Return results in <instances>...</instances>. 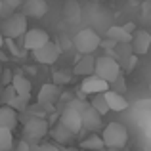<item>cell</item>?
<instances>
[{"label":"cell","mask_w":151,"mask_h":151,"mask_svg":"<svg viewBox=\"0 0 151 151\" xmlns=\"http://www.w3.org/2000/svg\"><path fill=\"white\" fill-rule=\"evenodd\" d=\"M101 140L105 144V147L109 149L124 147L126 142H128V130L122 122H109L101 132Z\"/></svg>","instance_id":"obj_1"},{"label":"cell","mask_w":151,"mask_h":151,"mask_svg":"<svg viewBox=\"0 0 151 151\" xmlns=\"http://www.w3.org/2000/svg\"><path fill=\"white\" fill-rule=\"evenodd\" d=\"M101 46V38L94 29H82L73 37V48L82 55L94 54Z\"/></svg>","instance_id":"obj_2"},{"label":"cell","mask_w":151,"mask_h":151,"mask_svg":"<svg viewBox=\"0 0 151 151\" xmlns=\"http://www.w3.org/2000/svg\"><path fill=\"white\" fill-rule=\"evenodd\" d=\"M29 31V27H27V15L23 14H12L10 17L4 19L2 23V31L0 33L4 35V38H10V40H15V38H21L25 37V33Z\"/></svg>","instance_id":"obj_3"},{"label":"cell","mask_w":151,"mask_h":151,"mask_svg":"<svg viewBox=\"0 0 151 151\" xmlns=\"http://www.w3.org/2000/svg\"><path fill=\"white\" fill-rule=\"evenodd\" d=\"M121 73H122L121 63H119L115 58H111V55H101V58L96 59V71H94V75H98L100 78L107 81L109 84H111V82H113Z\"/></svg>","instance_id":"obj_4"},{"label":"cell","mask_w":151,"mask_h":151,"mask_svg":"<svg viewBox=\"0 0 151 151\" xmlns=\"http://www.w3.org/2000/svg\"><path fill=\"white\" fill-rule=\"evenodd\" d=\"M48 134V121L42 117H33L25 122L23 126V136H25L27 142L31 140H42V138Z\"/></svg>","instance_id":"obj_5"},{"label":"cell","mask_w":151,"mask_h":151,"mask_svg":"<svg viewBox=\"0 0 151 151\" xmlns=\"http://www.w3.org/2000/svg\"><path fill=\"white\" fill-rule=\"evenodd\" d=\"M48 42H50V35L44 29L35 27V29H29L25 33V37H23V48L27 52H37L42 46H46Z\"/></svg>","instance_id":"obj_6"},{"label":"cell","mask_w":151,"mask_h":151,"mask_svg":"<svg viewBox=\"0 0 151 151\" xmlns=\"http://www.w3.org/2000/svg\"><path fill=\"white\" fill-rule=\"evenodd\" d=\"M59 124L69 128L73 134H78L82 130V113L78 109H75L71 103H67L63 113H61V117H59Z\"/></svg>","instance_id":"obj_7"},{"label":"cell","mask_w":151,"mask_h":151,"mask_svg":"<svg viewBox=\"0 0 151 151\" xmlns=\"http://www.w3.org/2000/svg\"><path fill=\"white\" fill-rule=\"evenodd\" d=\"M59 54H61V48H59L55 42H48L46 46H42L40 50L33 52V58L37 59L38 63H42V65H54L55 61L59 59Z\"/></svg>","instance_id":"obj_8"},{"label":"cell","mask_w":151,"mask_h":151,"mask_svg":"<svg viewBox=\"0 0 151 151\" xmlns=\"http://www.w3.org/2000/svg\"><path fill=\"white\" fill-rule=\"evenodd\" d=\"M132 50L134 54L140 58V55H145L151 52V33H147V31H136V33L132 35Z\"/></svg>","instance_id":"obj_9"},{"label":"cell","mask_w":151,"mask_h":151,"mask_svg":"<svg viewBox=\"0 0 151 151\" xmlns=\"http://www.w3.org/2000/svg\"><path fill=\"white\" fill-rule=\"evenodd\" d=\"M81 90L84 94H92V96H96V94H103L109 90V82L100 78L98 75H90V77H86L84 81H82L81 84Z\"/></svg>","instance_id":"obj_10"},{"label":"cell","mask_w":151,"mask_h":151,"mask_svg":"<svg viewBox=\"0 0 151 151\" xmlns=\"http://www.w3.org/2000/svg\"><path fill=\"white\" fill-rule=\"evenodd\" d=\"M38 103L44 107H52L55 101L59 100V86L54 84V82H50V84H44L40 88V92H38Z\"/></svg>","instance_id":"obj_11"},{"label":"cell","mask_w":151,"mask_h":151,"mask_svg":"<svg viewBox=\"0 0 151 151\" xmlns=\"http://www.w3.org/2000/svg\"><path fill=\"white\" fill-rule=\"evenodd\" d=\"M48 12V4L46 0H25L23 2V14L27 17H35V19H40L46 15Z\"/></svg>","instance_id":"obj_12"},{"label":"cell","mask_w":151,"mask_h":151,"mask_svg":"<svg viewBox=\"0 0 151 151\" xmlns=\"http://www.w3.org/2000/svg\"><path fill=\"white\" fill-rule=\"evenodd\" d=\"M101 115L94 109L92 105H88L82 111V128L90 130V132H96L98 128H101Z\"/></svg>","instance_id":"obj_13"},{"label":"cell","mask_w":151,"mask_h":151,"mask_svg":"<svg viewBox=\"0 0 151 151\" xmlns=\"http://www.w3.org/2000/svg\"><path fill=\"white\" fill-rule=\"evenodd\" d=\"M12 86H14L15 94H17L19 98H23V100H27V101L31 100L33 84H31V81L25 77V75H19V73H15V75H14V81H12Z\"/></svg>","instance_id":"obj_14"},{"label":"cell","mask_w":151,"mask_h":151,"mask_svg":"<svg viewBox=\"0 0 151 151\" xmlns=\"http://www.w3.org/2000/svg\"><path fill=\"white\" fill-rule=\"evenodd\" d=\"M103 96H105V101H107V105H109V111L122 113V111L128 109V101H126V98L122 96V94H117V92H113V90H107V92H103Z\"/></svg>","instance_id":"obj_15"},{"label":"cell","mask_w":151,"mask_h":151,"mask_svg":"<svg viewBox=\"0 0 151 151\" xmlns=\"http://www.w3.org/2000/svg\"><path fill=\"white\" fill-rule=\"evenodd\" d=\"M94 71H96V58H94V54H88V55H82L78 59L73 73L81 75V77H90V75H94Z\"/></svg>","instance_id":"obj_16"},{"label":"cell","mask_w":151,"mask_h":151,"mask_svg":"<svg viewBox=\"0 0 151 151\" xmlns=\"http://www.w3.org/2000/svg\"><path fill=\"white\" fill-rule=\"evenodd\" d=\"M15 124H17V113H15V109L10 105H2L0 107V128L14 130Z\"/></svg>","instance_id":"obj_17"},{"label":"cell","mask_w":151,"mask_h":151,"mask_svg":"<svg viewBox=\"0 0 151 151\" xmlns=\"http://www.w3.org/2000/svg\"><path fill=\"white\" fill-rule=\"evenodd\" d=\"M81 14H82V8H81V2H78V0H69V2H65V6H63V15H65L67 23H71V25L78 23L81 21Z\"/></svg>","instance_id":"obj_18"},{"label":"cell","mask_w":151,"mask_h":151,"mask_svg":"<svg viewBox=\"0 0 151 151\" xmlns=\"http://www.w3.org/2000/svg\"><path fill=\"white\" fill-rule=\"evenodd\" d=\"M107 38L115 40L117 44H126V42H132V35L126 33L122 25H113L107 29Z\"/></svg>","instance_id":"obj_19"},{"label":"cell","mask_w":151,"mask_h":151,"mask_svg":"<svg viewBox=\"0 0 151 151\" xmlns=\"http://www.w3.org/2000/svg\"><path fill=\"white\" fill-rule=\"evenodd\" d=\"M134 55V50H132V44L130 42H126V44H117V48L113 50V54H111V58H115L121 65H124L126 61H128L130 58Z\"/></svg>","instance_id":"obj_20"},{"label":"cell","mask_w":151,"mask_h":151,"mask_svg":"<svg viewBox=\"0 0 151 151\" xmlns=\"http://www.w3.org/2000/svg\"><path fill=\"white\" fill-rule=\"evenodd\" d=\"M75 136L77 134H73L69 128H65L63 124H55V128L52 130V138H54L55 142H59V144H71V142L75 140Z\"/></svg>","instance_id":"obj_21"},{"label":"cell","mask_w":151,"mask_h":151,"mask_svg":"<svg viewBox=\"0 0 151 151\" xmlns=\"http://www.w3.org/2000/svg\"><path fill=\"white\" fill-rule=\"evenodd\" d=\"M81 149H86V151H101L105 149V144H103L101 136H96V134H90L88 138L81 142Z\"/></svg>","instance_id":"obj_22"},{"label":"cell","mask_w":151,"mask_h":151,"mask_svg":"<svg viewBox=\"0 0 151 151\" xmlns=\"http://www.w3.org/2000/svg\"><path fill=\"white\" fill-rule=\"evenodd\" d=\"M90 105L94 107V109L98 111V113L101 115H107L109 113V105H107V101H105V96H103V94H96V96L92 98V100H90Z\"/></svg>","instance_id":"obj_23"},{"label":"cell","mask_w":151,"mask_h":151,"mask_svg":"<svg viewBox=\"0 0 151 151\" xmlns=\"http://www.w3.org/2000/svg\"><path fill=\"white\" fill-rule=\"evenodd\" d=\"M14 145V134L8 128H0V151H8Z\"/></svg>","instance_id":"obj_24"},{"label":"cell","mask_w":151,"mask_h":151,"mask_svg":"<svg viewBox=\"0 0 151 151\" xmlns=\"http://www.w3.org/2000/svg\"><path fill=\"white\" fill-rule=\"evenodd\" d=\"M73 75L75 73H69V71H55L54 73V84L61 86V84H69L73 81Z\"/></svg>","instance_id":"obj_25"},{"label":"cell","mask_w":151,"mask_h":151,"mask_svg":"<svg viewBox=\"0 0 151 151\" xmlns=\"http://www.w3.org/2000/svg\"><path fill=\"white\" fill-rule=\"evenodd\" d=\"M109 90H113V92L117 94H124L126 92V81H124V73H121L117 78H115L113 82L109 84Z\"/></svg>","instance_id":"obj_26"},{"label":"cell","mask_w":151,"mask_h":151,"mask_svg":"<svg viewBox=\"0 0 151 151\" xmlns=\"http://www.w3.org/2000/svg\"><path fill=\"white\" fill-rule=\"evenodd\" d=\"M17 96V94H15V90H14V86H6V88L2 90V92H0V100L4 101V105H10L12 103V100H14V98Z\"/></svg>","instance_id":"obj_27"},{"label":"cell","mask_w":151,"mask_h":151,"mask_svg":"<svg viewBox=\"0 0 151 151\" xmlns=\"http://www.w3.org/2000/svg\"><path fill=\"white\" fill-rule=\"evenodd\" d=\"M2 6L6 12H15L19 6H23V0H2Z\"/></svg>","instance_id":"obj_28"},{"label":"cell","mask_w":151,"mask_h":151,"mask_svg":"<svg viewBox=\"0 0 151 151\" xmlns=\"http://www.w3.org/2000/svg\"><path fill=\"white\" fill-rule=\"evenodd\" d=\"M27 100H23V98H19V96H15L14 100H12V103H10V107H14V109H17V111H25L27 109Z\"/></svg>","instance_id":"obj_29"},{"label":"cell","mask_w":151,"mask_h":151,"mask_svg":"<svg viewBox=\"0 0 151 151\" xmlns=\"http://www.w3.org/2000/svg\"><path fill=\"white\" fill-rule=\"evenodd\" d=\"M100 48H105L107 52H111V54H113V50L117 48V42L111 40V38H105V40H101V46H100Z\"/></svg>","instance_id":"obj_30"},{"label":"cell","mask_w":151,"mask_h":151,"mask_svg":"<svg viewBox=\"0 0 151 151\" xmlns=\"http://www.w3.org/2000/svg\"><path fill=\"white\" fill-rule=\"evenodd\" d=\"M136 61H138V55H136V54H134V55H132V58H130V59H128V61H126V63H124V65H122V67H124V71H126V73H130V71H132V69H134V67H136Z\"/></svg>","instance_id":"obj_31"},{"label":"cell","mask_w":151,"mask_h":151,"mask_svg":"<svg viewBox=\"0 0 151 151\" xmlns=\"http://www.w3.org/2000/svg\"><path fill=\"white\" fill-rule=\"evenodd\" d=\"M12 81H14V73H12L10 69H4V73H2V82H4L6 86H10Z\"/></svg>","instance_id":"obj_32"},{"label":"cell","mask_w":151,"mask_h":151,"mask_svg":"<svg viewBox=\"0 0 151 151\" xmlns=\"http://www.w3.org/2000/svg\"><path fill=\"white\" fill-rule=\"evenodd\" d=\"M35 151H61V149L55 147V145H52V144H42V145H38Z\"/></svg>","instance_id":"obj_33"},{"label":"cell","mask_w":151,"mask_h":151,"mask_svg":"<svg viewBox=\"0 0 151 151\" xmlns=\"http://www.w3.org/2000/svg\"><path fill=\"white\" fill-rule=\"evenodd\" d=\"M138 107H151V100H144V101H138Z\"/></svg>","instance_id":"obj_34"},{"label":"cell","mask_w":151,"mask_h":151,"mask_svg":"<svg viewBox=\"0 0 151 151\" xmlns=\"http://www.w3.org/2000/svg\"><path fill=\"white\" fill-rule=\"evenodd\" d=\"M19 151H29V145H27V140L19 144Z\"/></svg>","instance_id":"obj_35"},{"label":"cell","mask_w":151,"mask_h":151,"mask_svg":"<svg viewBox=\"0 0 151 151\" xmlns=\"http://www.w3.org/2000/svg\"><path fill=\"white\" fill-rule=\"evenodd\" d=\"M4 44H6V38H4V35L0 33V50L4 48Z\"/></svg>","instance_id":"obj_36"},{"label":"cell","mask_w":151,"mask_h":151,"mask_svg":"<svg viewBox=\"0 0 151 151\" xmlns=\"http://www.w3.org/2000/svg\"><path fill=\"white\" fill-rule=\"evenodd\" d=\"M2 14H4V6H2V0H0V17H2Z\"/></svg>","instance_id":"obj_37"},{"label":"cell","mask_w":151,"mask_h":151,"mask_svg":"<svg viewBox=\"0 0 151 151\" xmlns=\"http://www.w3.org/2000/svg\"><path fill=\"white\" fill-rule=\"evenodd\" d=\"M63 151H78V149H73V147H67V149H63Z\"/></svg>","instance_id":"obj_38"},{"label":"cell","mask_w":151,"mask_h":151,"mask_svg":"<svg viewBox=\"0 0 151 151\" xmlns=\"http://www.w3.org/2000/svg\"><path fill=\"white\" fill-rule=\"evenodd\" d=\"M149 90H151V84H149Z\"/></svg>","instance_id":"obj_39"},{"label":"cell","mask_w":151,"mask_h":151,"mask_svg":"<svg viewBox=\"0 0 151 151\" xmlns=\"http://www.w3.org/2000/svg\"><path fill=\"white\" fill-rule=\"evenodd\" d=\"M0 101H2V100H0ZM0 107H2V105H0Z\"/></svg>","instance_id":"obj_40"}]
</instances>
